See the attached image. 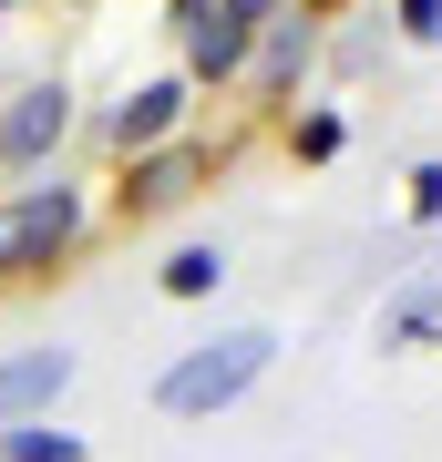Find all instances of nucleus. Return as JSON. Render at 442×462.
<instances>
[{
	"label": "nucleus",
	"mask_w": 442,
	"mask_h": 462,
	"mask_svg": "<svg viewBox=\"0 0 442 462\" xmlns=\"http://www.w3.org/2000/svg\"><path fill=\"white\" fill-rule=\"evenodd\" d=\"M93 247V196L62 175H32L0 196V288H42Z\"/></svg>",
	"instance_id": "f257e3e1"
},
{
	"label": "nucleus",
	"mask_w": 442,
	"mask_h": 462,
	"mask_svg": "<svg viewBox=\"0 0 442 462\" xmlns=\"http://www.w3.org/2000/svg\"><path fill=\"white\" fill-rule=\"evenodd\" d=\"M268 360H278V329H216V339L175 349V360L155 370V411L165 421H216V411H237L268 380Z\"/></svg>",
	"instance_id": "f03ea898"
},
{
	"label": "nucleus",
	"mask_w": 442,
	"mask_h": 462,
	"mask_svg": "<svg viewBox=\"0 0 442 462\" xmlns=\"http://www.w3.org/2000/svg\"><path fill=\"white\" fill-rule=\"evenodd\" d=\"M175 11V72L196 93H227L247 83V51H258V11H237V0H165Z\"/></svg>",
	"instance_id": "7ed1b4c3"
},
{
	"label": "nucleus",
	"mask_w": 442,
	"mask_h": 462,
	"mask_svg": "<svg viewBox=\"0 0 442 462\" xmlns=\"http://www.w3.org/2000/svg\"><path fill=\"white\" fill-rule=\"evenodd\" d=\"M206 185H216V144H206V134H175V144L134 154V165L114 175V216H124V226H155V216L196 206Z\"/></svg>",
	"instance_id": "20e7f679"
},
{
	"label": "nucleus",
	"mask_w": 442,
	"mask_h": 462,
	"mask_svg": "<svg viewBox=\"0 0 442 462\" xmlns=\"http://www.w3.org/2000/svg\"><path fill=\"white\" fill-rule=\"evenodd\" d=\"M175 134H196V83H185V72H145V83H124L103 103V154H114V165L175 144Z\"/></svg>",
	"instance_id": "39448f33"
},
{
	"label": "nucleus",
	"mask_w": 442,
	"mask_h": 462,
	"mask_svg": "<svg viewBox=\"0 0 442 462\" xmlns=\"http://www.w3.org/2000/svg\"><path fill=\"white\" fill-rule=\"evenodd\" d=\"M72 124H82V103H72L62 72H52V83H21L0 103V175H52L62 144H72Z\"/></svg>",
	"instance_id": "423d86ee"
},
{
	"label": "nucleus",
	"mask_w": 442,
	"mask_h": 462,
	"mask_svg": "<svg viewBox=\"0 0 442 462\" xmlns=\"http://www.w3.org/2000/svg\"><path fill=\"white\" fill-rule=\"evenodd\" d=\"M319 62V11L309 0H288V11L258 21V51H247V93H258V114H278V103H298V83H309Z\"/></svg>",
	"instance_id": "0eeeda50"
},
{
	"label": "nucleus",
	"mask_w": 442,
	"mask_h": 462,
	"mask_svg": "<svg viewBox=\"0 0 442 462\" xmlns=\"http://www.w3.org/2000/svg\"><path fill=\"white\" fill-rule=\"evenodd\" d=\"M72 349L62 339H42V349H0V431L11 421H52V401L72 391Z\"/></svg>",
	"instance_id": "6e6552de"
},
{
	"label": "nucleus",
	"mask_w": 442,
	"mask_h": 462,
	"mask_svg": "<svg viewBox=\"0 0 442 462\" xmlns=\"http://www.w3.org/2000/svg\"><path fill=\"white\" fill-rule=\"evenodd\" d=\"M0 462H93V442L62 431V421H11L0 431Z\"/></svg>",
	"instance_id": "1a4fd4ad"
},
{
	"label": "nucleus",
	"mask_w": 442,
	"mask_h": 462,
	"mask_svg": "<svg viewBox=\"0 0 442 462\" xmlns=\"http://www.w3.org/2000/svg\"><path fill=\"white\" fill-rule=\"evenodd\" d=\"M155 288L165 298H216V288H227V247H175L155 267Z\"/></svg>",
	"instance_id": "9d476101"
},
{
	"label": "nucleus",
	"mask_w": 442,
	"mask_h": 462,
	"mask_svg": "<svg viewBox=\"0 0 442 462\" xmlns=\"http://www.w3.org/2000/svg\"><path fill=\"white\" fill-rule=\"evenodd\" d=\"M288 154H298V165H329V154H340V114H329V103L288 114Z\"/></svg>",
	"instance_id": "9b49d317"
},
{
	"label": "nucleus",
	"mask_w": 442,
	"mask_h": 462,
	"mask_svg": "<svg viewBox=\"0 0 442 462\" xmlns=\"http://www.w3.org/2000/svg\"><path fill=\"white\" fill-rule=\"evenodd\" d=\"M411 226H442V165H411Z\"/></svg>",
	"instance_id": "f8f14e48"
},
{
	"label": "nucleus",
	"mask_w": 442,
	"mask_h": 462,
	"mask_svg": "<svg viewBox=\"0 0 442 462\" xmlns=\"http://www.w3.org/2000/svg\"><path fill=\"white\" fill-rule=\"evenodd\" d=\"M401 11V42H442V0H391Z\"/></svg>",
	"instance_id": "ddd939ff"
},
{
	"label": "nucleus",
	"mask_w": 442,
	"mask_h": 462,
	"mask_svg": "<svg viewBox=\"0 0 442 462\" xmlns=\"http://www.w3.org/2000/svg\"><path fill=\"white\" fill-rule=\"evenodd\" d=\"M11 11H21V0H0V21H11Z\"/></svg>",
	"instance_id": "4468645a"
}]
</instances>
